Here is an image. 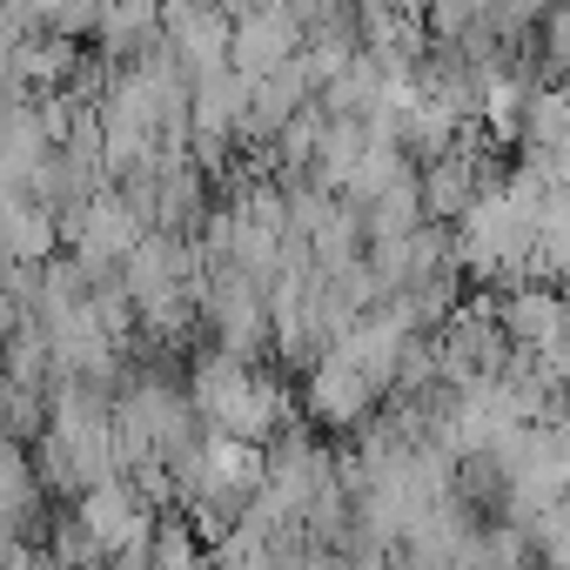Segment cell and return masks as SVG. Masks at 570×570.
Masks as SVG:
<instances>
[{
  "label": "cell",
  "mask_w": 570,
  "mask_h": 570,
  "mask_svg": "<svg viewBox=\"0 0 570 570\" xmlns=\"http://www.w3.org/2000/svg\"><path fill=\"white\" fill-rule=\"evenodd\" d=\"M497 323H503V343L510 350H530V356H550L563 336H570V303L543 282H523L497 303Z\"/></svg>",
  "instance_id": "8992f818"
},
{
  "label": "cell",
  "mask_w": 570,
  "mask_h": 570,
  "mask_svg": "<svg viewBox=\"0 0 570 570\" xmlns=\"http://www.w3.org/2000/svg\"><path fill=\"white\" fill-rule=\"evenodd\" d=\"M61 235H68V248H75L81 275L95 282V275H115V268L135 255V242H141L148 228H141V215L121 202V188H101L81 215H68V222H61Z\"/></svg>",
  "instance_id": "7a4b0ae2"
},
{
  "label": "cell",
  "mask_w": 570,
  "mask_h": 570,
  "mask_svg": "<svg viewBox=\"0 0 570 570\" xmlns=\"http://www.w3.org/2000/svg\"><path fill=\"white\" fill-rule=\"evenodd\" d=\"M303 396H309V416H323V423H336V430H350V423H370V410H376V383L363 376V370H350L336 350L309 370V383H303Z\"/></svg>",
  "instance_id": "52a82bcc"
},
{
  "label": "cell",
  "mask_w": 570,
  "mask_h": 570,
  "mask_svg": "<svg viewBox=\"0 0 570 570\" xmlns=\"http://www.w3.org/2000/svg\"><path fill=\"white\" fill-rule=\"evenodd\" d=\"M55 235H61V222H55L41 202H28V195H0V262H28V268H41V262H55Z\"/></svg>",
  "instance_id": "ba28073f"
},
{
  "label": "cell",
  "mask_w": 570,
  "mask_h": 570,
  "mask_svg": "<svg viewBox=\"0 0 570 570\" xmlns=\"http://www.w3.org/2000/svg\"><path fill=\"white\" fill-rule=\"evenodd\" d=\"M75 523L88 530V543L101 550V563H115L128 550H148V537H155V510H148V497L128 476H108V483L81 490Z\"/></svg>",
  "instance_id": "3957f363"
},
{
  "label": "cell",
  "mask_w": 570,
  "mask_h": 570,
  "mask_svg": "<svg viewBox=\"0 0 570 570\" xmlns=\"http://www.w3.org/2000/svg\"><path fill=\"white\" fill-rule=\"evenodd\" d=\"M303 55V28H296V8H235L228 14V68L255 88L268 81L275 68H289Z\"/></svg>",
  "instance_id": "277c9868"
},
{
  "label": "cell",
  "mask_w": 570,
  "mask_h": 570,
  "mask_svg": "<svg viewBox=\"0 0 570 570\" xmlns=\"http://www.w3.org/2000/svg\"><path fill=\"white\" fill-rule=\"evenodd\" d=\"M490 155H476L470 141L463 148H450L443 161H430V168H416V195H423V222L430 228H443V222H463L503 175L497 168H483Z\"/></svg>",
  "instance_id": "5b68a950"
},
{
  "label": "cell",
  "mask_w": 570,
  "mask_h": 570,
  "mask_svg": "<svg viewBox=\"0 0 570 570\" xmlns=\"http://www.w3.org/2000/svg\"><path fill=\"white\" fill-rule=\"evenodd\" d=\"M550 370H557V383H563V390H570V336H563V343H557V350H550Z\"/></svg>",
  "instance_id": "8fae6325"
},
{
  "label": "cell",
  "mask_w": 570,
  "mask_h": 570,
  "mask_svg": "<svg viewBox=\"0 0 570 570\" xmlns=\"http://www.w3.org/2000/svg\"><path fill=\"white\" fill-rule=\"evenodd\" d=\"M537 55H543V68H550L557 81L570 75V8H563V14H543V21H537Z\"/></svg>",
  "instance_id": "30bf717a"
},
{
  "label": "cell",
  "mask_w": 570,
  "mask_h": 570,
  "mask_svg": "<svg viewBox=\"0 0 570 570\" xmlns=\"http://www.w3.org/2000/svg\"><path fill=\"white\" fill-rule=\"evenodd\" d=\"M503 363H510V343H503L497 303H456V316L436 330V383L476 390V383H497Z\"/></svg>",
  "instance_id": "6da1fadb"
},
{
  "label": "cell",
  "mask_w": 570,
  "mask_h": 570,
  "mask_svg": "<svg viewBox=\"0 0 570 570\" xmlns=\"http://www.w3.org/2000/svg\"><path fill=\"white\" fill-rule=\"evenodd\" d=\"M35 483H41V476H35V463L21 456V443L0 436V530L21 537V523L41 510V490H35Z\"/></svg>",
  "instance_id": "9c48e42d"
}]
</instances>
